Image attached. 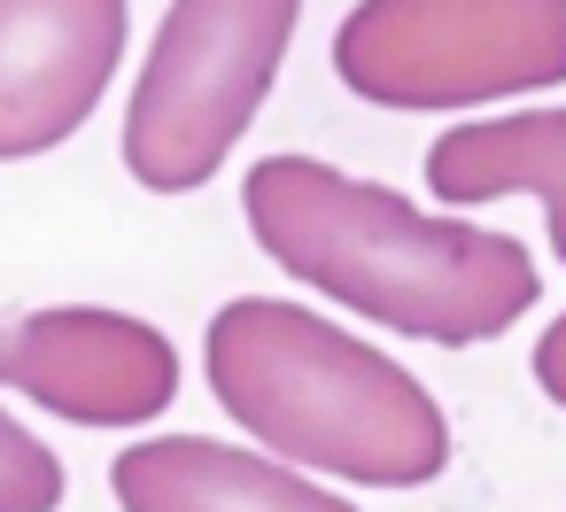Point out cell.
I'll use <instances>...</instances> for the list:
<instances>
[{
  "label": "cell",
  "mask_w": 566,
  "mask_h": 512,
  "mask_svg": "<svg viewBox=\"0 0 566 512\" xmlns=\"http://www.w3.org/2000/svg\"><path fill=\"white\" fill-rule=\"evenodd\" d=\"M241 218L287 280L403 342L481 349L543 303L527 241L458 210H419L318 156H264L241 179Z\"/></svg>",
  "instance_id": "6da1fadb"
},
{
  "label": "cell",
  "mask_w": 566,
  "mask_h": 512,
  "mask_svg": "<svg viewBox=\"0 0 566 512\" xmlns=\"http://www.w3.org/2000/svg\"><path fill=\"white\" fill-rule=\"evenodd\" d=\"M202 380L218 411L318 481L427 489L450 473L442 396L380 342L318 318L287 295H233L202 326Z\"/></svg>",
  "instance_id": "7a4b0ae2"
},
{
  "label": "cell",
  "mask_w": 566,
  "mask_h": 512,
  "mask_svg": "<svg viewBox=\"0 0 566 512\" xmlns=\"http://www.w3.org/2000/svg\"><path fill=\"white\" fill-rule=\"evenodd\" d=\"M303 0H171L133 102H125V171L148 195H195L249 140L272 79L287 63Z\"/></svg>",
  "instance_id": "3957f363"
},
{
  "label": "cell",
  "mask_w": 566,
  "mask_h": 512,
  "mask_svg": "<svg viewBox=\"0 0 566 512\" xmlns=\"http://www.w3.org/2000/svg\"><path fill=\"white\" fill-rule=\"evenodd\" d=\"M334 79L373 109H481L566 86V0H357Z\"/></svg>",
  "instance_id": "277c9868"
},
{
  "label": "cell",
  "mask_w": 566,
  "mask_h": 512,
  "mask_svg": "<svg viewBox=\"0 0 566 512\" xmlns=\"http://www.w3.org/2000/svg\"><path fill=\"white\" fill-rule=\"evenodd\" d=\"M187 357L179 342L109 303H40L9 311L0 303V388L40 404L63 427L94 435H140L179 404Z\"/></svg>",
  "instance_id": "5b68a950"
},
{
  "label": "cell",
  "mask_w": 566,
  "mask_h": 512,
  "mask_svg": "<svg viewBox=\"0 0 566 512\" xmlns=\"http://www.w3.org/2000/svg\"><path fill=\"white\" fill-rule=\"evenodd\" d=\"M125 63V0H0V164L63 148Z\"/></svg>",
  "instance_id": "8992f818"
},
{
  "label": "cell",
  "mask_w": 566,
  "mask_h": 512,
  "mask_svg": "<svg viewBox=\"0 0 566 512\" xmlns=\"http://www.w3.org/2000/svg\"><path fill=\"white\" fill-rule=\"evenodd\" d=\"M117 512H357L303 466L226 435H140L109 458Z\"/></svg>",
  "instance_id": "52a82bcc"
},
{
  "label": "cell",
  "mask_w": 566,
  "mask_h": 512,
  "mask_svg": "<svg viewBox=\"0 0 566 512\" xmlns=\"http://www.w3.org/2000/svg\"><path fill=\"white\" fill-rule=\"evenodd\" d=\"M427 195L450 210L527 195L543 202L551 257L566 264V109H512V117H473L427 148Z\"/></svg>",
  "instance_id": "ba28073f"
},
{
  "label": "cell",
  "mask_w": 566,
  "mask_h": 512,
  "mask_svg": "<svg viewBox=\"0 0 566 512\" xmlns=\"http://www.w3.org/2000/svg\"><path fill=\"white\" fill-rule=\"evenodd\" d=\"M63 497H71L63 458L0 404V512H63Z\"/></svg>",
  "instance_id": "9c48e42d"
},
{
  "label": "cell",
  "mask_w": 566,
  "mask_h": 512,
  "mask_svg": "<svg viewBox=\"0 0 566 512\" xmlns=\"http://www.w3.org/2000/svg\"><path fill=\"white\" fill-rule=\"evenodd\" d=\"M527 365H535V388H543V396L566 411V311H558V318L535 334V357H527Z\"/></svg>",
  "instance_id": "30bf717a"
}]
</instances>
